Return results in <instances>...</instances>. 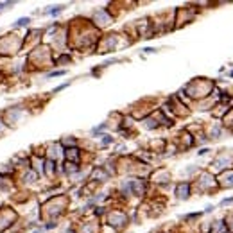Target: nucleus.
Segmentation results:
<instances>
[{"label":"nucleus","mask_w":233,"mask_h":233,"mask_svg":"<svg viewBox=\"0 0 233 233\" xmlns=\"http://www.w3.org/2000/svg\"><path fill=\"white\" fill-rule=\"evenodd\" d=\"M27 23H29V18H20L16 22V25H27Z\"/></svg>","instance_id":"nucleus-1"}]
</instances>
